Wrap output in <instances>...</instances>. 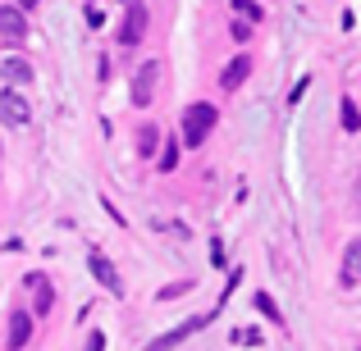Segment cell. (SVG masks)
Segmentation results:
<instances>
[{
	"instance_id": "cell-1",
	"label": "cell",
	"mask_w": 361,
	"mask_h": 351,
	"mask_svg": "<svg viewBox=\"0 0 361 351\" xmlns=\"http://www.w3.org/2000/svg\"><path fill=\"white\" fill-rule=\"evenodd\" d=\"M211 128H215V106L197 101V106L183 110V141L188 146H202V141L211 137Z\"/></svg>"
},
{
	"instance_id": "cell-2",
	"label": "cell",
	"mask_w": 361,
	"mask_h": 351,
	"mask_svg": "<svg viewBox=\"0 0 361 351\" xmlns=\"http://www.w3.org/2000/svg\"><path fill=\"white\" fill-rule=\"evenodd\" d=\"M211 319H215V310H211V315H192V319H183L178 328H169V333H160L156 343H151V347H142V351H174L178 343H188L192 333H202V328L211 324Z\"/></svg>"
},
{
	"instance_id": "cell-3",
	"label": "cell",
	"mask_w": 361,
	"mask_h": 351,
	"mask_svg": "<svg viewBox=\"0 0 361 351\" xmlns=\"http://www.w3.org/2000/svg\"><path fill=\"white\" fill-rule=\"evenodd\" d=\"M27 119H32V106H27L23 91H0V123L5 128H27Z\"/></svg>"
},
{
	"instance_id": "cell-4",
	"label": "cell",
	"mask_w": 361,
	"mask_h": 351,
	"mask_svg": "<svg viewBox=\"0 0 361 351\" xmlns=\"http://www.w3.org/2000/svg\"><path fill=\"white\" fill-rule=\"evenodd\" d=\"M156 82H160V60H147L137 69V78H133V106H151V96H156Z\"/></svg>"
},
{
	"instance_id": "cell-5",
	"label": "cell",
	"mask_w": 361,
	"mask_h": 351,
	"mask_svg": "<svg viewBox=\"0 0 361 351\" xmlns=\"http://www.w3.org/2000/svg\"><path fill=\"white\" fill-rule=\"evenodd\" d=\"M0 37H5V42H23L27 37V18H23L18 5H0Z\"/></svg>"
},
{
	"instance_id": "cell-6",
	"label": "cell",
	"mask_w": 361,
	"mask_h": 351,
	"mask_svg": "<svg viewBox=\"0 0 361 351\" xmlns=\"http://www.w3.org/2000/svg\"><path fill=\"white\" fill-rule=\"evenodd\" d=\"M142 32H147V9H142V5H128V14H123V27H119V42H123V46H137Z\"/></svg>"
},
{
	"instance_id": "cell-7",
	"label": "cell",
	"mask_w": 361,
	"mask_h": 351,
	"mask_svg": "<svg viewBox=\"0 0 361 351\" xmlns=\"http://www.w3.org/2000/svg\"><path fill=\"white\" fill-rule=\"evenodd\" d=\"M92 274H97V283H106V292H115V297H123V279H119V274H115V264H110L106 260V255H101V251H92Z\"/></svg>"
},
{
	"instance_id": "cell-8",
	"label": "cell",
	"mask_w": 361,
	"mask_h": 351,
	"mask_svg": "<svg viewBox=\"0 0 361 351\" xmlns=\"http://www.w3.org/2000/svg\"><path fill=\"white\" fill-rule=\"evenodd\" d=\"M27 288H32V310H37V315H46V310L55 306V288H51V279H46V274H27Z\"/></svg>"
},
{
	"instance_id": "cell-9",
	"label": "cell",
	"mask_w": 361,
	"mask_h": 351,
	"mask_svg": "<svg viewBox=\"0 0 361 351\" xmlns=\"http://www.w3.org/2000/svg\"><path fill=\"white\" fill-rule=\"evenodd\" d=\"M27 338H32V319H27V310H14L9 315V351H23Z\"/></svg>"
},
{
	"instance_id": "cell-10",
	"label": "cell",
	"mask_w": 361,
	"mask_h": 351,
	"mask_svg": "<svg viewBox=\"0 0 361 351\" xmlns=\"http://www.w3.org/2000/svg\"><path fill=\"white\" fill-rule=\"evenodd\" d=\"M0 78H5L9 87H23V82H32V64L18 60V55H9V60L0 64Z\"/></svg>"
},
{
	"instance_id": "cell-11",
	"label": "cell",
	"mask_w": 361,
	"mask_h": 351,
	"mask_svg": "<svg viewBox=\"0 0 361 351\" xmlns=\"http://www.w3.org/2000/svg\"><path fill=\"white\" fill-rule=\"evenodd\" d=\"M247 73H252V60H247V55H238V60H229V69L220 73V87H224V91H238L243 82H247Z\"/></svg>"
},
{
	"instance_id": "cell-12",
	"label": "cell",
	"mask_w": 361,
	"mask_h": 351,
	"mask_svg": "<svg viewBox=\"0 0 361 351\" xmlns=\"http://www.w3.org/2000/svg\"><path fill=\"white\" fill-rule=\"evenodd\" d=\"M353 279H361V237L348 242V251H343V283H353Z\"/></svg>"
},
{
	"instance_id": "cell-13",
	"label": "cell",
	"mask_w": 361,
	"mask_h": 351,
	"mask_svg": "<svg viewBox=\"0 0 361 351\" xmlns=\"http://www.w3.org/2000/svg\"><path fill=\"white\" fill-rule=\"evenodd\" d=\"M156 141H160V132L151 123H142L137 128V155H156Z\"/></svg>"
},
{
	"instance_id": "cell-14",
	"label": "cell",
	"mask_w": 361,
	"mask_h": 351,
	"mask_svg": "<svg viewBox=\"0 0 361 351\" xmlns=\"http://www.w3.org/2000/svg\"><path fill=\"white\" fill-rule=\"evenodd\" d=\"M343 128H348V132L361 128V110H357V101H348V96H343Z\"/></svg>"
},
{
	"instance_id": "cell-15",
	"label": "cell",
	"mask_w": 361,
	"mask_h": 351,
	"mask_svg": "<svg viewBox=\"0 0 361 351\" xmlns=\"http://www.w3.org/2000/svg\"><path fill=\"white\" fill-rule=\"evenodd\" d=\"M256 310H261L265 319H274V324H283V315H279V310H274V301L265 297V292H256Z\"/></svg>"
},
{
	"instance_id": "cell-16",
	"label": "cell",
	"mask_w": 361,
	"mask_h": 351,
	"mask_svg": "<svg viewBox=\"0 0 361 351\" xmlns=\"http://www.w3.org/2000/svg\"><path fill=\"white\" fill-rule=\"evenodd\" d=\"M174 165H178V141H169V146H165V155H160V169L169 174Z\"/></svg>"
},
{
	"instance_id": "cell-17",
	"label": "cell",
	"mask_w": 361,
	"mask_h": 351,
	"mask_svg": "<svg viewBox=\"0 0 361 351\" xmlns=\"http://www.w3.org/2000/svg\"><path fill=\"white\" fill-rule=\"evenodd\" d=\"M188 288H192V283H169V288H160V301H174V297H183Z\"/></svg>"
},
{
	"instance_id": "cell-18",
	"label": "cell",
	"mask_w": 361,
	"mask_h": 351,
	"mask_svg": "<svg viewBox=\"0 0 361 351\" xmlns=\"http://www.w3.org/2000/svg\"><path fill=\"white\" fill-rule=\"evenodd\" d=\"M233 9L247 14V18H261V5H256V0H233Z\"/></svg>"
},
{
	"instance_id": "cell-19",
	"label": "cell",
	"mask_w": 361,
	"mask_h": 351,
	"mask_svg": "<svg viewBox=\"0 0 361 351\" xmlns=\"http://www.w3.org/2000/svg\"><path fill=\"white\" fill-rule=\"evenodd\" d=\"M87 351H106V333H92V343H87Z\"/></svg>"
},
{
	"instance_id": "cell-20",
	"label": "cell",
	"mask_w": 361,
	"mask_h": 351,
	"mask_svg": "<svg viewBox=\"0 0 361 351\" xmlns=\"http://www.w3.org/2000/svg\"><path fill=\"white\" fill-rule=\"evenodd\" d=\"M353 205H361V178H357V187H353Z\"/></svg>"
},
{
	"instance_id": "cell-21",
	"label": "cell",
	"mask_w": 361,
	"mask_h": 351,
	"mask_svg": "<svg viewBox=\"0 0 361 351\" xmlns=\"http://www.w3.org/2000/svg\"><path fill=\"white\" fill-rule=\"evenodd\" d=\"M23 5H37V0H18V9H23Z\"/></svg>"
}]
</instances>
